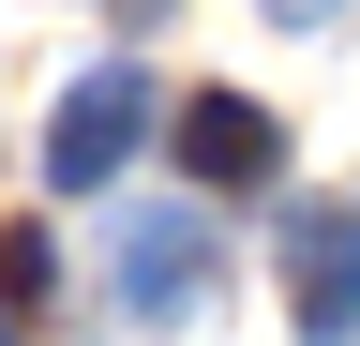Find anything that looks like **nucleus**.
<instances>
[{"label":"nucleus","instance_id":"1","mask_svg":"<svg viewBox=\"0 0 360 346\" xmlns=\"http://www.w3.org/2000/svg\"><path fill=\"white\" fill-rule=\"evenodd\" d=\"M135 151H150V75H135V61H90L75 91L45 106V196H105Z\"/></svg>","mask_w":360,"mask_h":346},{"label":"nucleus","instance_id":"2","mask_svg":"<svg viewBox=\"0 0 360 346\" xmlns=\"http://www.w3.org/2000/svg\"><path fill=\"white\" fill-rule=\"evenodd\" d=\"M285 316H300V346L360 331V196H300L285 211Z\"/></svg>","mask_w":360,"mask_h":346},{"label":"nucleus","instance_id":"3","mask_svg":"<svg viewBox=\"0 0 360 346\" xmlns=\"http://www.w3.org/2000/svg\"><path fill=\"white\" fill-rule=\"evenodd\" d=\"M210 286V241H195V211H120L105 226V316H180V301Z\"/></svg>","mask_w":360,"mask_h":346},{"label":"nucleus","instance_id":"4","mask_svg":"<svg viewBox=\"0 0 360 346\" xmlns=\"http://www.w3.org/2000/svg\"><path fill=\"white\" fill-rule=\"evenodd\" d=\"M180 166H195L210 196H270L285 181V121H270L255 91H195L180 106Z\"/></svg>","mask_w":360,"mask_h":346},{"label":"nucleus","instance_id":"5","mask_svg":"<svg viewBox=\"0 0 360 346\" xmlns=\"http://www.w3.org/2000/svg\"><path fill=\"white\" fill-rule=\"evenodd\" d=\"M45 286H60V241H45V226H0V346H30Z\"/></svg>","mask_w":360,"mask_h":346},{"label":"nucleus","instance_id":"6","mask_svg":"<svg viewBox=\"0 0 360 346\" xmlns=\"http://www.w3.org/2000/svg\"><path fill=\"white\" fill-rule=\"evenodd\" d=\"M270 16H285V30H315V16H330V0H270Z\"/></svg>","mask_w":360,"mask_h":346},{"label":"nucleus","instance_id":"7","mask_svg":"<svg viewBox=\"0 0 360 346\" xmlns=\"http://www.w3.org/2000/svg\"><path fill=\"white\" fill-rule=\"evenodd\" d=\"M120 16H165V0H120Z\"/></svg>","mask_w":360,"mask_h":346}]
</instances>
